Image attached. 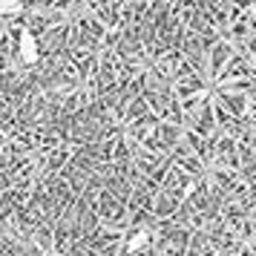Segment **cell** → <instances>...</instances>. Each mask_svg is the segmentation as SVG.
<instances>
[{
  "instance_id": "6da1fadb",
  "label": "cell",
  "mask_w": 256,
  "mask_h": 256,
  "mask_svg": "<svg viewBox=\"0 0 256 256\" xmlns=\"http://www.w3.org/2000/svg\"><path fill=\"white\" fill-rule=\"evenodd\" d=\"M18 55H20L24 64H35L38 60L35 35H32V29H26V26H20V32H18Z\"/></svg>"
},
{
  "instance_id": "7a4b0ae2",
  "label": "cell",
  "mask_w": 256,
  "mask_h": 256,
  "mask_svg": "<svg viewBox=\"0 0 256 256\" xmlns=\"http://www.w3.org/2000/svg\"><path fill=\"white\" fill-rule=\"evenodd\" d=\"M20 0H0V18H14V14H20Z\"/></svg>"
},
{
  "instance_id": "3957f363",
  "label": "cell",
  "mask_w": 256,
  "mask_h": 256,
  "mask_svg": "<svg viewBox=\"0 0 256 256\" xmlns=\"http://www.w3.org/2000/svg\"><path fill=\"white\" fill-rule=\"evenodd\" d=\"M147 239H150L147 233H138V236H132V239H130V244H127V250L132 254V250H138V248H144V244H147Z\"/></svg>"
}]
</instances>
